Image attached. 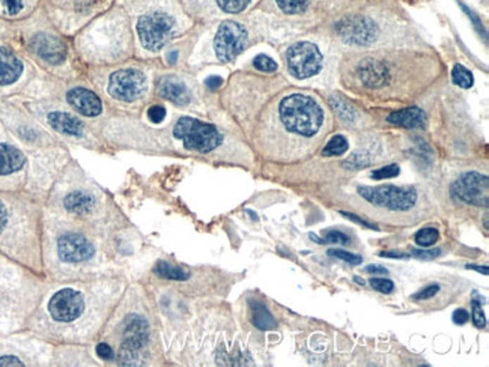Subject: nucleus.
Listing matches in <instances>:
<instances>
[{"instance_id":"obj_1","label":"nucleus","mask_w":489,"mask_h":367,"mask_svg":"<svg viewBox=\"0 0 489 367\" xmlns=\"http://www.w3.org/2000/svg\"><path fill=\"white\" fill-rule=\"evenodd\" d=\"M279 113L289 131L304 137L317 134L324 122V112L319 104L301 94H293L281 100Z\"/></svg>"},{"instance_id":"obj_2","label":"nucleus","mask_w":489,"mask_h":367,"mask_svg":"<svg viewBox=\"0 0 489 367\" xmlns=\"http://www.w3.org/2000/svg\"><path fill=\"white\" fill-rule=\"evenodd\" d=\"M173 136L182 140L184 146L198 153H211L222 143V134L214 125L203 124L193 117H182L173 128Z\"/></svg>"},{"instance_id":"obj_3","label":"nucleus","mask_w":489,"mask_h":367,"mask_svg":"<svg viewBox=\"0 0 489 367\" xmlns=\"http://www.w3.org/2000/svg\"><path fill=\"white\" fill-rule=\"evenodd\" d=\"M360 196L369 203L383 207L391 211H407L417 202V193L412 188H400L395 186L381 187H360Z\"/></svg>"},{"instance_id":"obj_4","label":"nucleus","mask_w":489,"mask_h":367,"mask_svg":"<svg viewBox=\"0 0 489 367\" xmlns=\"http://www.w3.org/2000/svg\"><path fill=\"white\" fill-rule=\"evenodd\" d=\"M140 41L148 50H160L166 46L173 32V20L167 14L154 13L140 17L137 23Z\"/></svg>"},{"instance_id":"obj_5","label":"nucleus","mask_w":489,"mask_h":367,"mask_svg":"<svg viewBox=\"0 0 489 367\" xmlns=\"http://www.w3.org/2000/svg\"><path fill=\"white\" fill-rule=\"evenodd\" d=\"M288 68L293 77L300 80L309 79L319 72L322 67V55L317 46L310 42H298L288 50Z\"/></svg>"},{"instance_id":"obj_6","label":"nucleus","mask_w":489,"mask_h":367,"mask_svg":"<svg viewBox=\"0 0 489 367\" xmlns=\"http://www.w3.org/2000/svg\"><path fill=\"white\" fill-rule=\"evenodd\" d=\"M247 44L246 29L235 21H224L214 39L215 55L222 62L234 60Z\"/></svg>"},{"instance_id":"obj_7","label":"nucleus","mask_w":489,"mask_h":367,"mask_svg":"<svg viewBox=\"0 0 489 367\" xmlns=\"http://www.w3.org/2000/svg\"><path fill=\"white\" fill-rule=\"evenodd\" d=\"M148 323L140 316H129L125 323L124 330V343L121 352H119V360L125 366H134L139 361L140 351L145 348L148 343Z\"/></svg>"},{"instance_id":"obj_8","label":"nucleus","mask_w":489,"mask_h":367,"mask_svg":"<svg viewBox=\"0 0 489 367\" xmlns=\"http://www.w3.org/2000/svg\"><path fill=\"white\" fill-rule=\"evenodd\" d=\"M146 91V79L137 70H122L113 72L108 83V92L121 101H134Z\"/></svg>"},{"instance_id":"obj_9","label":"nucleus","mask_w":489,"mask_h":367,"mask_svg":"<svg viewBox=\"0 0 489 367\" xmlns=\"http://www.w3.org/2000/svg\"><path fill=\"white\" fill-rule=\"evenodd\" d=\"M488 178L477 172L462 175L459 181L452 186V194L455 198L465 203L476 205V207H488Z\"/></svg>"},{"instance_id":"obj_10","label":"nucleus","mask_w":489,"mask_h":367,"mask_svg":"<svg viewBox=\"0 0 489 367\" xmlns=\"http://www.w3.org/2000/svg\"><path fill=\"white\" fill-rule=\"evenodd\" d=\"M336 30H338V34L343 41L357 46L371 44L376 37V27L374 21L360 15L345 17L336 26Z\"/></svg>"},{"instance_id":"obj_11","label":"nucleus","mask_w":489,"mask_h":367,"mask_svg":"<svg viewBox=\"0 0 489 367\" xmlns=\"http://www.w3.org/2000/svg\"><path fill=\"white\" fill-rule=\"evenodd\" d=\"M84 303L82 295L74 289H62L58 294H54L49 310L51 313L53 319L59 322H71L80 316L83 311Z\"/></svg>"},{"instance_id":"obj_12","label":"nucleus","mask_w":489,"mask_h":367,"mask_svg":"<svg viewBox=\"0 0 489 367\" xmlns=\"http://www.w3.org/2000/svg\"><path fill=\"white\" fill-rule=\"evenodd\" d=\"M58 253L63 262L79 264L92 257V244L79 233H67L59 238Z\"/></svg>"},{"instance_id":"obj_13","label":"nucleus","mask_w":489,"mask_h":367,"mask_svg":"<svg viewBox=\"0 0 489 367\" xmlns=\"http://www.w3.org/2000/svg\"><path fill=\"white\" fill-rule=\"evenodd\" d=\"M30 49L37 55L50 63H62L67 58V47L56 37L38 34L30 39Z\"/></svg>"},{"instance_id":"obj_14","label":"nucleus","mask_w":489,"mask_h":367,"mask_svg":"<svg viewBox=\"0 0 489 367\" xmlns=\"http://www.w3.org/2000/svg\"><path fill=\"white\" fill-rule=\"evenodd\" d=\"M68 103L84 116H98L103 110V104L98 96L83 88H75L68 92Z\"/></svg>"},{"instance_id":"obj_15","label":"nucleus","mask_w":489,"mask_h":367,"mask_svg":"<svg viewBox=\"0 0 489 367\" xmlns=\"http://www.w3.org/2000/svg\"><path fill=\"white\" fill-rule=\"evenodd\" d=\"M360 80L367 88H379L388 83V70L383 62L375 59H364L358 68Z\"/></svg>"},{"instance_id":"obj_16","label":"nucleus","mask_w":489,"mask_h":367,"mask_svg":"<svg viewBox=\"0 0 489 367\" xmlns=\"http://www.w3.org/2000/svg\"><path fill=\"white\" fill-rule=\"evenodd\" d=\"M23 72V63L6 49L0 47V86H6L20 79Z\"/></svg>"},{"instance_id":"obj_17","label":"nucleus","mask_w":489,"mask_h":367,"mask_svg":"<svg viewBox=\"0 0 489 367\" xmlns=\"http://www.w3.org/2000/svg\"><path fill=\"white\" fill-rule=\"evenodd\" d=\"M158 94L173 104L184 105L190 101V95L186 84L175 77H163L158 83Z\"/></svg>"},{"instance_id":"obj_18","label":"nucleus","mask_w":489,"mask_h":367,"mask_svg":"<svg viewBox=\"0 0 489 367\" xmlns=\"http://www.w3.org/2000/svg\"><path fill=\"white\" fill-rule=\"evenodd\" d=\"M388 122L404 128H421L426 124V115L419 107H408L388 116Z\"/></svg>"},{"instance_id":"obj_19","label":"nucleus","mask_w":489,"mask_h":367,"mask_svg":"<svg viewBox=\"0 0 489 367\" xmlns=\"http://www.w3.org/2000/svg\"><path fill=\"white\" fill-rule=\"evenodd\" d=\"M25 155L14 146L0 145V175H9L25 166Z\"/></svg>"},{"instance_id":"obj_20","label":"nucleus","mask_w":489,"mask_h":367,"mask_svg":"<svg viewBox=\"0 0 489 367\" xmlns=\"http://www.w3.org/2000/svg\"><path fill=\"white\" fill-rule=\"evenodd\" d=\"M49 124L62 134L79 136L83 131V124L74 116L62 112H53L49 115Z\"/></svg>"},{"instance_id":"obj_21","label":"nucleus","mask_w":489,"mask_h":367,"mask_svg":"<svg viewBox=\"0 0 489 367\" xmlns=\"http://www.w3.org/2000/svg\"><path fill=\"white\" fill-rule=\"evenodd\" d=\"M94 203H95V200L91 194L83 193V191H74L63 199L65 208H67L70 212L77 214V215L89 214L94 208Z\"/></svg>"},{"instance_id":"obj_22","label":"nucleus","mask_w":489,"mask_h":367,"mask_svg":"<svg viewBox=\"0 0 489 367\" xmlns=\"http://www.w3.org/2000/svg\"><path fill=\"white\" fill-rule=\"evenodd\" d=\"M252 309H253L252 321L259 330H273L276 327L274 318L271 316V313L268 311V309L264 304L253 301Z\"/></svg>"},{"instance_id":"obj_23","label":"nucleus","mask_w":489,"mask_h":367,"mask_svg":"<svg viewBox=\"0 0 489 367\" xmlns=\"http://www.w3.org/2000/svg\"><path fill=\"white\" fill-rule=\"evenodd\" d=\"M155 274L163 277V278H170V280H187L189 273L184 271L179 266H173L166 262H160L155 266Z\"/></svg>"},{"instance_id":"obj_24","label":"nucleus","mask_w":489,"mask_h":367,"mask_svg":"<svg viewBox=\"0 0 489 367\" xmlns=\"http://www.w3.org/2000/svg\"><path fill=\"white\" fill-rule=\"evenodd\" d=\"M348 150V142L343 136H334L330 142L325 145L322 154L324 157H338Z\"/></svg>"},{"instance_id":"obj_25","label":"nucleus","mask_w":489,"mask_h":367,"mask_svg":"<svg viewBox=\"0 0 489 367\" xmlns=\"http://www.w3.org/2000/svg\"><path fill=\"white\" fill-rule=\"evenodd\" d=\"M452 80H453L455 84L461 86V88H464V89H470L471 86H473V83H474L473 74L466 68H464L462 65H456V67L453 68Z\"/></svg>"},{"instance_id":"obj_26","label":"nucleus","mask_w":489,"mask_h":367,"mask_svg":"<svg viewBox=\"0 0 489 367\" xmlns=\"http://www.w3.org/2000/svg\"><path fill=\"white\" fill-rule=\"evenodd\" d=\"M309 0H277L279 8L286 14H300L306 11Z\"/></svg>"},{"instance_id":"obj_27","label":"nucleus","mask_w":489,"mask_h":367,"mask_svg":"<svg viewBox=\"0 0 489 367\" xmlns=\"http://www.w3.org/2000/svg\"><path fill=\"white\" fill-rule=\"evenodd\" d=\"M440 238V235H438V231L437 229H433V228H426V229H421L416 233V243L421 247H429V245H433Z\"/></svg>"},{"instance_id":"obj_28","label":"nucleus","mask_w":489,"mask_h":367,"mask_svg":"<svg viewBox=\"0 0 489 367\" xmlns=\"http://www.w3.org/2000/svg\"><path fill=\"white\" fill-rule=\"evenodd\" d=\"M331 104L333 107L336 109V112H338L341 115L342 120L345 121H353L354 120V110H353V107L348 104L345 100H342L341 96H333L331 98Z\"/></svg>"},{"instance_id":"obj_29","label":"nucleus","mask_w":489,"mask_h":367,"mask_svg":"<svg viewBox=\"0 0 489 367\" xmlns=\"http://www.w3.org/2000/svg\"><path fill=\"white\" fill-rule=\"evenodd\" d=\"M217 4H219V6L224 11V13L236 14V13H241L243 9L247 8L250 0H217Z\"/></svg>"},{"instance_id":"obj_30","label":"nucleus","mask_w":489,"mask_h":367,"mask_svg":"<svg viewBox=\"0 0 489 367\" xmlns=\"http://www.w3.org/2000/svg\"><path fill=\"white\" fill-rule=\"evenodd\" d=\"M253 65H255L256 70L264 71V72H274L277 70V63L265 55L256 56L253 60Z\"/></svg>"},{"instance_id":"obj_31","label":"nucleus","mask_w":489,"mask_h":367,"mask_svg":"<svg viewBox=\"0 0 489 367\" xmlns=\"http://www.w3.org/2000/svg\"><path fill=\"white\" fill-rule=\"evenodd\" d=\"M371 286L375 290H378V292H383V294L393 292V289H395L393 282H390V280H387V278H372Z\"/></svg>"},{"instance_id":"obj_32","label":"nucleus","mask_w":489,"mask_h":367,"mask_svg":"<svg viewBox=\"0 0 489 367\" xmlns=\"http://www.w3.org/2000/svg\"><path fill=\"white\" fill-rule=\"evenodd\" d=\"M325 243H333V244H342V245H348L350 244V238L339 231H329L325 232L324 235Z\"/></svg>"},{"instance_id":"obj_33","label":"nucleus","mask_w":489,"mask_h":367,"mask_svg":"<svg viewBox=\"0 0 489 367\" xmlns=\"http://www.w3.org/2000/svg\"><path fill=\"white\" fill-rule=\"evenodd\" d=\"M399 175L398 166H386L383 169H378L372 174L374 179H387V178H396Z\"/></svg>"},{"instance_id":"obj_34","label":"nucleus","mask_w":489,"mask_h":367,"mask_svg":"<svg viewBox=\"0 0 489 367\" xmlns=\"http://www.w3.org/2000/svg\"><path fill=\"white\" fill-rule=\"evenodd\" d=\"M473 322H474V326L479 327V328H483L486 326V319L483 315L482 304L477 300L473 301Z\"/></svg>"},{"instance_id":"obj_35","label":"nucleus","mask_w":489,"mask_h":367,"mask_svg":"<svg viewBox=\"0 0 489 367\" xmlns=\"http://www.w3.org/2000/svg\"><path fill=\"white\" fill-rule=\"evenodd\" d=\"M331 256H336V257H339L342 259V261L348 262L350 265H358V264H362V256H357V255H353V253H348L345 250H330L329 252Z\"/></svg>"},{"instance_id":"obj_36","label":"nucleus","mask_w":489,"mask_h":367,"mask_svg":"<svg viewBox=\"0 0 489 367\" xmlns=\"http://www.w3.org/2000/svg\"><path fill=\"white\" fill-rule=\"evenodd\" d=\"M148 117L155 124H160L166 117V110L161 105H152L148 110Z\"/></svg>"},{"instance_id":"obj_37","label":"nucleus","mask_w":489,"mask_h":367,"mask_svg":"<svg viewBox=\"0 0 489 367\" xmlns=\"http://www.w3.org/2000/svg\"><path fill=\"white\" fill-rule=\"evenodd\" d=\"M438 290H440V286H438V285H432V286H428V288H425V289H421L420 292L416 294L412 298H414V300H429V298H432L433 295H437V294H438Z\"/></svg>"},{"instance_id":"obj_38","label":"nucleus","mask_w":489,"mask_h":367,"mask_svg":"<svg viewBox=\"0 0 489 367\" xmlns=\"http://www.w3.org/2000/svg\"><path fill=\"white\" fill-rule=\"evenodd\" d=\"M96 354H98V357L103 359V360H112L113 359V349L106 343L98 345Z\"/></svg>"},{"instance_id":"obj_39","label":"nucleus","mask_w":489,"mask_h":367,"mask_svg":"<svg viewBox=\"0 0 489 367\" xmlns=\"http://www.w3.org/2000/svg\"><path fill=\"white\" fill-rule=\"evenodd\" d=\"M9 14H17L23 8V0H4Z\"/></svg>"},{"instance_id":"obj_40","label":"nucleus","mask_w":489,"mask_h":367,"mask_svg":"<svg viewBox=\"0 0 489 367\" xmlns=\"http://www.w3.org/2000/svg\"><path fill=\"white\" fill-rule=\"evenodd\" d=\"M341 214H342V215H345L346 219H350V220H353V221H355V223H358V224L364 226V228H369V229H376V226H375V224L369 223V221H364L363 219H358V215H355V214H351V212H341Z\"/></svg>"},{"instance_id":"obj_41","label":"nucleus","mask_w":489,"mask_h":367,"mask_svg":"<svg viewBox=\"0 0 489 367\" xmlns=\"http://www.w3.org/2000/svg\"><path fill=\"white\" fill-rule=\"evenodd\" d=\"M469 319H470V316L465 310H456L453 313V322L458 323V326H464V323L469 322Z\"/></svg>"},{"instance_id":"obj_42","label":"nucleus","mask_w":489,"mask_h":367,"mask_svg":"<svg viewBox=\"0 0 489 367\" xmlns=\"http://www.w3.org/2000/svg\"><path fill=\"white\" fill-rule=\"evenodd\" d=\"M412 255L421 259H433L440 256V250H412Z\"/></svg>"},{"instance_id":"obj_43","label":"nucleus","mask_w":489,"mask_h":367,"mask_svg":"<svg viewBox=\"0 0 489 367\" xmlns=\"http://www.w3.org/2000/svg\"><path fill=\"white\" fill-rule=\"evenodd\" d=\"M205 84L208 86L210 89L215 91V89H219L220 86L223 84V80H222V77H217V75H211V77H208V79L205 80Z\"/></svg>"},{"instance_id":"obj_44","label":"nucleus","mask_w":489,"mask_h":367,"mask_svg":"<svg viewBox=\"0 0 489 367\" xmlns=\"http://www.w3.org/2000/svg\"><path fill=\"white\" fill-rule=\"evenodd\" d=\"M364 273L367 274H375V276H386L388 271L384 266H378V265H369L364 268Z\"/></svg>"},{"instance_id":"obj_45","label":"nucleus","mask_w":489,"mask_h":367,"mask_svg":"<svg viewBox=\"0 0 489 367\" xmlns=\"http://www.w3.org/2000/svg\"><path fill=\"white\" fill-rule=\"evenodd\" d=\"M0 366H23V363L15 357H2L0 359Z\"/></svg>"},{"instance_id":"obj_46","label":"nucleus","mask_w":489,"mask_h":367,"mask_svg":"<svg viewBox=\"0 0 489 367\" xmlns=\"http://www.w3.org/2000/svg\"><path fill=\"white\" fill-rule=\"evenodd\" d=\"M6 224V210L2 203H0V232L5 228Z\"/></svg>"},{"instance_id":"obj_47","label":"nucleus","mask_w":489,"mask_h":367,"mask_svg":"<svg viewBox=\"0 0 489 367\" xmlns=\"http://www.w3.org/2000/svg\"><path fill=\"white\" fill-rule=\"evenodd\" d=\"M466 268H469V269H474V271L481 273V274H485V276H488V273H489L488 266H479V265H466Z\"/></svg>"},{"instance_id":"obj_48","label":"nucleus","mask_w":489,"mask_h":367,"mask_svg":"<svg viewBox=\"0 0 489 367\" xmlns=\"http://www.w3.org/2000/svg\"><path fill=\"white\" fill-rule=\"evenodd\" d=\"M383 257H402V259H405V257H409V255H404V253H396V252H388V253H381Z\"/></svg>"},{"instance_id":"obj_49","label":"nucleus","mask_w":489,"mask_h":367,"mask_svg":"<svg viewBox=\"0 0 489 367\" xmlns=\"http://www.w3.org/2000/svg\"><path fill=\"white\" fill-rule=\"evenodd\" d=\"M167 59H169V62H170V63H175V62H177V59H178V53H177V51H172L170 55L167 56Z\"/></svg>"}]
</instances>
